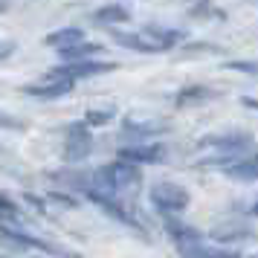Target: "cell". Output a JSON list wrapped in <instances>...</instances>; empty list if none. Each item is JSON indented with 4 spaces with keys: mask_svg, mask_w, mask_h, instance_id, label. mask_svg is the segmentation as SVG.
<instances>
[{
    "mask_svg": "<svg viewBox=\"0 0 258 258\" xmlns=\"http://www.w3.org/2000/svg\"><path fill=\"white\" fill-rule=\"evenodd\" d=\"M200 148L206 151L203 165H226V168H232V165H238V163L252 160V157H249V151H252V137H246V134L206 137V140L200 142Z\"/></svg>",
    "mask_w": 258,
    "mask_h": 258,
    "instance_id": "1",
    "label": "cell"
},
{
    "mask_svg": "<svg viewBox=\"0 0 258 258\" xmlns=\"http://www.w3.org/2000/svg\"><path fill=\"white\" fill-rule=\"evenodd\" d=\"M113 41L122 44V47H128V49H140V52H160V49H171L177 41H183V32L148 26L142 35H128V32H116L113 29Z\"/></svg>",
    "mask_w": 258,
    "mask_h": 258,
    "instance_id": "2",
    "label": "cell"
},
{
    "mask_svg": "<svg viewBox=\"0 0 258 258\" xmlns=\"http://www.w3.org/2000/svg\"><path fill=\"white\" fill-rule=\"evenodd\" d=\"M151 203L165 215H174V212H183L188 206V191L183 186H174V183H157L151 188Z\"/></svg>",
    "mask_w": 258,
    "mask_h": 258,
    "instance_id": "3",
    "label": "cell"
},
{
    "mask_svg": "<svg viewBox=\"0 0 258 258\" xmlns=\"http://www.w3.org/2000/svg\"><path fill=\"white\" fill-rule=\"evenodd\" d=\"M84 195L93 200L105 215H110V218H116L119 223H125V226H131V229H140V232H142V223L137 221V218H134V215H131V212L125 209L113 195H107V191H96V188H84Z\"/></svg>",
    "mask_w": 258,
    "mask_h": 258,
    "instance_id": "4",
    "label": "cell"
},
{
    "mask_svg": "<svg viewBox=\"0 0 258 258\" xmlns=\"http://www.w3.org/2000/svg\"><path fill=\"white\" fill-rule=\"evenodd\" d=\"M73 79H64V76H58L55 70H49L41 82L29 84L26 87V93L29 96H38V99H58V96H67L73 90Z\"/></svg>",
    "mask_w": 258,
    "mask_h": 258,
    "instance_id": "5",
    "label": "cell"
},
{
    "mask_svg": "<svg viewBox=\"0 0 258 258\" xmlns=\"http://www.w3.org/2000/svg\"><path fill=\"white\" fill-rule=\"evenodd\" d=\"M90 154V131L84 122H76L67 128V148H64V157L70 163H79Z\"/></svg>",
    "mask_w": 258,
    "mask_h": 258,
    "instance_id": "6",
    "label": "cell"
},
{
    "mask_svg": "<svg viewBox=\"0 0 258 258\" xmlns=\"http://www.w3.org/2000/svg\"><path fill=\"white\" fill-rule=\"evenodd\" d=\"M116 70V64H107V61H73V64H61L55 67L58 76L64 79H87V76H99V73H110Z\"/></svg>",
    "mask_w": 258,
    "mask_h": 258,
    "instance_id": "7",
    "label": "cell"
},
{
    "mask_svg": "<svg viewBox=\"0 0 258 258\" xmlns=\"http://www.w3.org/2000/svg\"><path fill=\"white\" fill-rule=\"evenodd\" d=\"M163 157H165V148H163V145H128V148H119V160L134 163V165L160 163Z\"/></svg>",
    "mask_w": 258,
    "mask_h": 258,
    "instance_id": "8",
    "label": "cell"
},
{
    "mask_svg": "<svg viewBox=\"0 0 258 258\" xmlns=\"http://www.w3.org/2000/svg\"><path fill=\"white\" fill-rule=\"evenodd\" d=\"M47 44L61 52V49H70V47H76V44H84V32L82 29H76V26H70V29H58V32L47 35Z\"/></svg>",
    "mask_w": 258,
    "mask_h": 258,
    "instance_id": "9",
    "label": "cell"
},
{
    "mask_svg": "<svg viewBox=\"0 0 258 258\" xmlns=\"http://www.w3.org/2000/svg\"><path fill=\"white\" fill-rule=\"evenodd\" d=\"M99 44H76V47H70V49H61V58L67 61V64H73V61H90V55H96L99 52Z\"/></svg>",
    "mask_w": 258,
    "mask_h": 258,
    "instance_id": "10",
    "label": "cell"
},
{
    "mask_svg": "<svg viewBox=\"0 0 258 258\" xmlns=\"http://www.w3.org/2000/svg\"><path fill=\"white\" fill-rule=\"evenodd\" d=\"M226 174L232 180H258V160H246V163L232 165V168H226Z\"/></svg>",
    "mask_w": 258,
    "mask_h": 258,
    "instance_id": "11",
    "label": "cell"
},
{
    "mask_svg": "<svg viewBox=\"0 0 258 258\" xmlns=\"http://www.w3.org/2000/svg\"><path fill=\"white\" fill-rule=\"evenodd\" d=\"M96 21L99 24H125L128 21V9H122V6H105V9L96 12Z\"/></svg>",
    "mask_w": 258,
    "mask_h": 258,
    "instance_id": "12",
    "label": "cell"
},
{
    "mask_svg": "<svg viewBox=\"0 0 258 258\" xmlns=\"http://www.w3.org/2000/svg\"><path fill=\"white\" fill-rule=\"evenodd\" d=\"M212 90H206V87H188V90H183V93L177 96V105H195V102H203V99H212Z\"/></svg>",
    "mask_w": 258,
    "mask_h": 258,
    "instance_id": "13",
    "label": "cell"
},
{
    "mask_svg": "<svg viewBox=\"0 0 258 258\" xmlns=\"http://www.w3.org/2000/svg\"><path fill=\"white\" fill-rule=\"evenodd\" d=\"M191 15H195V18H200V15H215V18H223V12H221V9H215L209 0H200L198 6L191 9Z\"/></svg>",
    "mask_w": 258,
    "mask_h": 258,
    "instance_id": "14",
    "label": "cell"
},
{
    "mask_svg": "<svg viewBox=\"0 0 258 258\" xmlns=\"http://www.w3.org/2000/svg\"><path fill=\"white\" fill-rule=\"evenodd\" d=\"M226 67H229V70H241V73H252V76H258V61H229Z\"/></svg>",
    "mask_w": 258,
    "mask_h": 258,
    "instance_id": "15",
    "label": "cell"
},
{
    "mask_svg": "<svg viewBox=\"0 0 258 258\" xmlns=\"http://www.w3.org/2000/svg\"><path fill=\"white\" fill-rule=\"evenodd\" d=\"M107 119H110L107 110H93V113H87V125H105Z\"/></svg>",
    "mask_w": 258,
    "mask_h": 258,
    "instance_id": "16",
    "label": "cell"
},
{
    "mask_svg": "<svg viewBox=\"0 0 258 258\" xmlns=\"http://www.w3.org/2000/svg\"><path fill=\"white\" fill-rule=\"evenodd\" d=\"M246 107H252V110H258V99H244Z\"/></svg>",
    "mask_w": 258,
    "mask_h": 258,
    "instance_id": "17",
    "label": "cell"
},
{
    "mask_svg": "<svg viewBox=\"0 0 258 258\" xmlns=\"http://www.w3.org/2000/svg\"><path fill=\"white\" fill-rule=\"evenodd\" d=\"M252 215H258V203H255V209H252Z\"/></svg>",
    "mask_w": 258,
    "mask_h": 258,
    "instance_id": "18",
    "label": "cell"
}]
</instances>
